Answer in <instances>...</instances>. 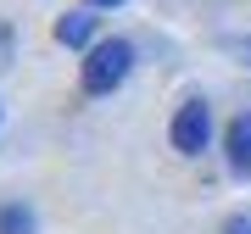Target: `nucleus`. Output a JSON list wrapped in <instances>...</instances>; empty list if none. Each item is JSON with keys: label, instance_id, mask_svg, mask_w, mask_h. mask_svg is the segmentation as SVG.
<instances>
[{"label": "nucleus", "instance_id": "f257e3e1", "mask_svg": "<svg viewBox=\"0 0 251 234\" xmlns=\"http://www.w3.org/2000/svg\"><path fill=\"white\" fill-rule=\"evenodd\" d=\"M128 67H134V45L128 39H100V45H90V56H84V95H112L128 78Z\"/></svg>", "mask_w": 251, "mask_h": 234}, {"label": "nucleus", "instance_id": "f03ea898", "mask_svg": "<svg viewBox=\"0 0 251 234\" xmlns=\"http://www.w3.org/2000/svg\"><path fill=\"white\" fill-rule=\"evenodd\" d=\"M206 134H212V112H206V100H184V106L173 112V151L196 156V151H206Z\"/></svg>", "mask_w": 251, "mask_h": 234}, {"label": "nucleus", "instance_id": "7ed1b4c3", "mask_svg": "<svg viewBox=\"0 0 251 234\" xmlns=\"http://www.w3.org/2000/svg\"><path fill=\"white\" fill-rule=\"evenodd\" d=\"M224 151H229V167L240 173V179H251V112H240V117L229 123Z\"/></svg>", "mask_w": 251, "mask_h": 234}, {"label": "nucleus", "instance_id": "20e7f679", "mask_svg": "<svg viewBox=\"0 0 251 234\" xmlns=\"http://www.w3.org/2000/svg\"><path fill=\"white\" fill-rule=\"evenodd\" d=\"M56 39L73 45V50L90 45V39H95V17H90V11H67V17H56Z\"/></svg>", "mask_w": 251, "mask_h": 234}, {"label": "nucleus", "instance_id": "39448f33", "mask_svg": "<svg viewBox=\"0 0 251 234\" xmlns=\"http://www.w3.org/2000/svg\"><path fill=\"white\" fill-rule=\"evenodd\" d=\"M34 229H39V217L28 207H0V234H34Z\"/></svg>", "mask_w": 251, "mask_h": 234}, {"label": "nucleus", "instance_id": "423d86ee", "mask_svg": "<svg viewBox=\"0 0 251 234\" xmlns=\"http://www.w3.org/2000/svg\"><path fill=\"white\" fill-rule=\"evenodd\" d=\"M11 50H17V39H11V23L0 17V72L11 67Z\"/></svg>", "mask_w": 251, "mask_h": 234}, {"label": "nucleus", "instance_id": "0eeeda50", "mask_svg": "<svg viewBox=\"0 0 251 234\" xmlns=\"http://www.w3.org/2000/svg\"><path fill=\"white\" fill-rule=\"evenodd\" d=\"M224 234H251V217H246V212H234L229 223H224Z\"/></svg>", "mask_w": 251, "mask_h": 234}, {"label": "nucleus", "instance_id": "6e6552de", "mask_svg": "<svg viewBox=\"0 0 251 234\" xmlns=\"http://www.w3.org/2000/svg\"><path fill=\"white\" fill-rule=\"evenodd\" d=\"M234 56H240V62L251 67V39H240V45H234Z\"/></svg>", "mask_w": 251, "mask_h": 234}, {"label": "nucleus", "instance_id": "1a4fd4ad", "mask_svg": "<svg viewBox=\"0 0 251 234\" xmlns=\"http://www.w3.org/2000/svg\"><path fill=\"white\" fill-rule=\"evenodd\" d=\"M84 6H123V0H84Z\"/></svg>", "mask_w": 251, "mask_h": 234}]
</instances>
